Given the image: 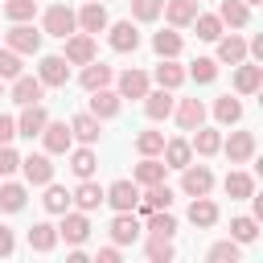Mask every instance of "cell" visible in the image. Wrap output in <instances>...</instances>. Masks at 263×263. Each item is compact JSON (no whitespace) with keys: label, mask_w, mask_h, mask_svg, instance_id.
<instances>
[{"label":"cell","mask_w":263,"mask_h":263,"mask_svg":"<svg viewBox=\"0 0 263 263\" xmlns=\"http://www.w3.org/2000/svg\"><path fill=\"white\" fill-rule=\"evenodd\" d=\"M74 29H78V21H74V8H70V4H49V8H45V16H41V33L66 41Z\"/></svg>","instance_id":"cell-1"},{"label":"cell","mask_w":263,"mask_h":263,"mask_svg":"<svg viewBox=\"0 0 263 263\" xmlns=\"http://www.w3.org/2000/svg\"><path fill=\"white\" fill-rule=\"evenodd\" d=\"M41 37H45V33H37V29L29 25V21H16V25H12L8 33H4V45H8L12 53L29 58V53H37V49H41Z\"/></svg>","instance_id":"cell-2"},{"label":"cell","mask_w":263,"mask_h":263,"mask_svg":"<svg viewBox=\"0 0 263 263\" xmlns=\"http://www.w3.org/2000/svg\"><path fill=\"white\" fill-rule=\"evenodd\" d=\"M214 189V173H210V164H185L181 168V193L185 197H205Z\"/></svg>","instance_id":"cell-3"},{"label":"cell","mask_w":263,"mask_h":263,"mask_svg":"<svg viewBox=\"0 0 263 263\" xmlns=\"http://www.w3.org/2000/svg\"><path fill=\"white\" fill-rule=\"evenodd\" d=\"M70 66H86V62H95L99 58V45H95V37L90 33H82V29H74L70 37H66V53H62Z\"/></svg>","instance_id":"cell-4"},{"label":"cell","mask_w":263,"mask_h":263,"mask_svg":"<svg viewBox=\"0 0 263 263\" xmlns=\"http://www.w3.org/2000/svg\"><path fill=\"white\" fill-rule=\"evenodd\" d=\"M103 201L119 214V210H136V201H140V185L136 181H127V177H119V181H111L107 189H103Z\"/></svg>","instance_id":"cell-5"},{"label":"cell","mask_w":263,"mask_h":263,"mask_svg":"<svg viewBox=\"0 0 263 263\" xmlns=\"http://www.w3.org/2000/svg\"><path fill=\"white\" fill-rule=\"evenodd\" d=\"M103 33H107V41H111L115 53H136V49H140V29H136V21H115V25H107Z\"/></svg>","instance_id":"cell-6"},{"label":"cell","mask_w":263,"mask_h":263,"mask_svg":"<svg viewBox=\"0 0 263 263\" xmlns=\"http://www.w3.org/2000/svg\"><path fill=\"white\" fill-rule=\"evenodd\" d=\"M255 148H259L255 132H230V140H222V148H218V152H226V160H230V164H247V160L255 156Z\"/></svg>","instance_id":"cell-7"},{"label":"cell","mask_w":263,"mask_h":263,"mask_svg":"<svg viewBox=\"0 0 263 263\" xmlns=\"http://www.w3.org/2000/svg\"><path fill=\"white\" fill-rule=\"evenodd\" d=\"M58 238H66L70 247H82L90 238V218L82 210H66L62 214V226H58Z\"/></svg>","instance_id":"cell-8"},{"label":"cell","mask_w":263,"mask_h":263,"mask_svg":"<svg viewBox=\"0 0 263 263\" xmlns=\"http://www.w3.org/2000/svg\"><path fill=\"white\" fill-rule=\"evenodd\" d=\"M74 21H78V29H82V33H90V37H99V33L111 25V16H107L103 0H86V4L74 12Z\"/></svg>","instance_id":"cell-9"},{"label":"cell","mask_w":263,"mask_h":263,"mask_svg":"<svg viewBox=\"0 0 263 263\" xmlns=\"http://www.w3.org/2000/svg\"><path fill=\"white\" fill-rule=\"evenodd\" d=\"M21 173H25L29 185H49V181H53V160H49V152H29V156H21Z\"/></svg>","instance_id":"cell-10"},{"label":"cell","mask_w":263,"mask_h":263,"mask_svg":"<svg viewBox=\"0 0 263 263\" xmlns=\"http://www.w3.org/2000/svg\"><path fill=\"white\" fill-rule=\"evenodd\" d=\"M45 123H49V111H45L41 103H29V107H21V115H16V136H25V140H37Z\"/></svg>","instance_id":"cell-11"},{"label":"cell","mask_w":263,"mask_h":263,"mask_svg":"<svg viewBox=\"0 0 263 263\" xmlns=\"http://www.w3.org/2000/svg\"><path fill=\"white\" fill-rule=\"evenodd\" d=\"M41 144H45V152H49V156H66V152H70V144H74V136H70V123H58V119H49V123L41 127Z\"/></svg>","instance_id":"cell-12"},{"label":"cell","mask_w":263,"mask_h":263,"mask_svg":"<svg viewBox=\"0 0 263 263\" xmlns=\"http://www.w3.org/2000/svg\"><path fill=\"white\" fill-rule=\"evenodd\" d=\"M37 78H41L45 86H66V82H70V62H66L62 53H45L41 66H37Z\"/></svg>","instance_id":"cell-13"},{"label":"cell","mask_w":263,"mask_h":263,"mask_svg":"<svg viewBox=\"0 0 263 263\" xmlns=\"http://www.w3.org/2000/svg\"><path fill=\"white\" fill-rule=\"evenodd\" d=\"M41 95H45V82H41L37 74H16V78H12V103H16V107L41 103Z\"/></svg>","instance_id":"cell-14"},{"label":"cell","mask_w":263,"mask_h":263,"mask_svg":"<svg viewBox=\"0 0 263 263\" xmlns=\"http://www.w3.org/2000/svg\"><path fill=\"white\" fill-rule=\"evenodd\" d=\"M259 86H263V66L242 58V62L234 66V95H255Z\"/></svg>","instance_id":"cell-15"},{"label":"cell","mask_w":263,"mask_h":263,"mask_svg":"<svg viewBox=\"0 0 263 263\" xmlns=\"http://www.w3.org/2000/svg\"><path fill=\"white\" fill-rule=\"evenodd\" d=\"M115 90H119V99H144V95L152 90V78H148L144 70H123V74L115 78Z\"/></svg>","instance_id":"cell-16"},{"label":"cell","mask_w":263,"mask_h":263,"mask_svg":"<svg viewBox=\"0 0 263 263\" xmlns=\"http://www.w3.org/2000/svg\"><path fill=\"white\" fill-rule=\"evenodd\" d=\"M140 103H144V115H148L152 123H160V119H168V115H173V103H177V99H173V90L156 86V90H148Z\"/></svg>","instance_id":"cell-17"},{"label":"cell","mask_w":263,"mask_h":263,"mask_svg":"<svg viewBox=\"0 0 263 263\" xmlns=\"http://www.w3.org/2000/svg\"><path fill=\"white\" fill-rule=\"evenodd\" d=\"M173 115H177L181 132H193V127L205 123V103L201 99H181V103H173Z\"/></svg>","instance_id":"cell-18"},{"label":"cell","mask_w":263,"mask_h":263,"mask_svg":"<svg viewBox=\"0 0 263 263\" xmlns=\"http://www.w3.org/2000/svg\"><path fill=\"white\" fill-rule=\"evenodd\" d=\"M140 234H144V226L136 222L132 210H119V214L111 218V238H115V247H127V242H136Z\"/></svg>","instance_id":"cell-19"},{"label":"cell","mask_w":263,"mask_h":263,"mask_svg":"<svg viewBox=\"0 0 263 263\" xmlns=\"http://www.w3.org/2000/svg\"><path fill=\"white\" fill-rule=\"evenodd\" d=\"M119 90H111V86H99V90H90V115L95 119H115L119 115Z\"/></svg>","instance_id":"cell-20"},{"label":"cell","mask_w":263,"mask_h":263,"mask_svg":"<svg viewBox=\"0 0 263 263\" xmlns=\"http://www.w3.org/2000/svg\"><path fill=\"white\" fill-rule=\"evenodd\" d=\"M164 21L173 25V29H189L193 25V16H197V0H164Z\"/></svg>","instance_id":"cell-21"},{"label":"cell","mask_w":263,"mask_h":263,"mask_svg":"<svg viewBox=\"0 0 263 263\" xmlns=\"http://www.w3.org/2000/svg\"><path fill=\"white\" fill-rule=\"evenodd\" d=\"M111 78H115V70L107 66V62H86L82 66V74H78V82H82V90H99V86H111Z\"/></svg>","instance_id":"cell-22"},{"label":"cell","mask_w":263,"mask_h":263,"mask_svg":"<svg viewBox=\"0 0 263 263\" xmlns=\"http://www.w3.org/2000/svg\"><path fill=\"white\" fill-rule=\"evenodd\" d=\"M222 189H226V197H230V201H247V197L255 193V177H251V173H242V168H230V173H226V181H222Z\"/></svg>","instance_id":"cell-23"},{"label":"cell","mask_w":263,"mask_h":263,"mask_svg":"<svg viewBox=\"0 0 263 263\" xmlns=\"http://www.w3.org/2000/svg\"><path fill=\"white\" fill-rule=\"evenodd\" d=\"M214 45H218V58H214V62H226V66H238V62L247 58V41H242L238 33H230V37L222 33V37H218Z\"/></svg>","instance_id":"cell-24"},{"label":"cell","mask_w":263,"mask_h":263,"mask_svg":"<svg viewBox=\"0 0 263 263\" xmlns=\"http://www.w3.org/2000/svg\"><path fill=\"white\" fill-rule=\"evenodd\" d=\"M99 132H103V119H95L90 111H82V115H74V119H70V136H74L78 144H95V140H99Z\"/></svg>","instance_id":"cell-25"},{"label":"cell","mask_w":263,"mask_h":263,"mask_svg":"<svg viewBox=\"0 0 263 263\" xmlns=\"http://www.w3.org/2000/svg\"><path fill=\"white\" fill-rule=\"evenodd\" d=\"M189 148L197 152V156H214L218 148H222V132L218 127H193V136H189Z\"/></svg>","instance_id":"cell-26"},{"label":"cell","mask_w":263,"mask_h":263,"mask_svg":"<svg viewBox=\"0 0 263 263\" xmlns=\"http://www.w3.org/2000/svg\"><path fill=\"white\" fill-rule=\"evenodd\" d=\"M160 156H164V168H185V164L193 160V148H189L185 136H177V140H164Z\"/></svg>","instance_id":"cell-27"},{"label":"cell","mask_w":263,"mask_h":263,"mask_svg":"<svg viewBox=\"0 0 263 263\" xmlns=\"http://www.w3.org/2000/svg\"><path fill=\"white\" fill-rule=\"evenodd\" d=\"M189 222H193L197 230H210V226H218V205L210 201V193L189 201Z\"/></svg>","instance_id":"cell-28"},{"label":"cell","mask_w":263,"mask_h":263,"mask_svg":"<svg viewBox=\"0 0 263 263\" xmlns=\"http://www.w3.org/2000/svg\"><path fill=\"white\" fill-rule=\"evenodd\" d=\"M152 49H156V58H181V49H185V41H181V33L168 25V29H160V33H152Z\"/></svg>","instance_id":"cell-29"},{"label":"cell","mask_w":263,"mask_h":263,"mask_svg":"<svg viewBox=\"0 0 263 263\" xmlns=\"http://www.w3.org/2000/svg\"><path fill=\"white\" fill-rule=\"evenodd\" d=\"M95 168H99V156H95V148H90V144H82V148H74V152H70V173H74L78 181L95 177Z\"/></svg>","instance_id":"cell-30"},{"label":"cell","mask_w":263,"mask_h":263,"mask_svg":"<svg viewBox=\"0 0 263 263\" xmlns=\"http://www.w3.org/2000/svg\"><path fill=\"white\" fill-rule=\"evenodd\" d=\"M70 201H74L82 214H90V210H99V205H103V185H95V181L86 177V181H82V185L70 193Z\"/></svg>","instance_id":"cell-31"},{"label":"cell","mask_w":263,"mask_h":263,"mask_svg":"<svg viewBox=\"0 0 263 263\" xmlns=\"http://www.w3.org/2000/svg\"><path fill=\"white\" fill-rule=\"evenodd\" d=\"M53 247H58V226H49V222H33V226H29V251L49 255Z\"/></svg>","instance_id":"cell-32"},{"label":"cell","mask_w":263,"mask_h":263,"mask_svg":"<svg viewBox=\"0 0 263 263\" xmlns=\"http://www.w3.org/2000/svg\"><path fill=\"white\" fill-rule=\"evenodd\" d=\"M218 21L230 25V29H247V25H251V4H242V0H222Z\"/></svg>","instance_id":"cell-33"},{"label":"cell","mask_w":263,"mask_h":263,"mask_svg":"<svg viewBox=\"0 0 263 263\" xmlns=\"http://www.w3.org/2000/svg\"><path fill=\"white\" fill-rule=\"evenodd\" d=\"M156 86H164V90H177L181 82H185V66H177V58H160V66H156Z\"/></svg>","instance_id":"cell-34"},{"label":"cell","mask_w":263,"mask_h":263,"mask_svg":"<svg viewBox=\"0 0 263 263\" xmlns=\"http://www.w3.org/2000/svg\"><path fill=\"white\" fill-rule=\"evenodd\" d=\"M214 119H218V127H234V123L242 119V103H238L234 95L214 99Z\"/></svg>","instance_id":"cell-35"},{"label":"cell","mask_w":263,"mask_h":263,"mask_svg":"<svg viewBox=\"0 0 263 263\" xmlns=\"http://www.w3.org/2000/svg\"><path fill=\"white\" fill-rule=\"evenodd\" d=\"M132 181H136V185H156V181H164V160H156V156H140Z\"/></svg>","instance_id":"cell-36"},{"label":"cell","mask_w":263,"mask_h":263,"mask_svg":"<svg viewBox=\"0 0 263 263\" xmlns=\"http://www.w3.org/2000/svg\"><path fill=\"white\" fill-rule=\"evenodd\" d=\"M25 197H29V189H25L21 181H4V185H0V210H4V214L25 210Z\"/></svg>","instance_id":"cell-37"},{"label":"cell","mask_w":263,"mask_h":263,"mask_svg":"<svg viewBox=\"0 0 263 263\" xmlns=\"http://www.w3.org/2000/svg\"><path fill=\"white\" fill-rule=\"evenodd\" d=\"M193 29H197V41H218L226 25L218 21V12H201V8H197V16H193Z\"/></svg>","instance_id":"cell-38"},{"label":"cell","mask_w":263,"mask_h":263,"mask_svg":"<svg viewBox=\"0 0 263 263\" xmlns=\"http://www.w3.org/2000/svg\"><path fill=\"white\" fill-rule=\"evenodd\" d=\"M148 234H156V238H173L177 234V218L168 214V210H148V226H144Z\"/></svg>","instance_id":"cell-39"},{"label":"cell","mask_w":263,"mask_h":263,"mask_svg":"<svg viewBox=\"0 0 263 263\" xmlns=\"http://www.w3.org/2000/svg\"><path fill=\"white\" fill-rule=\"evenodd\" d=\"M185 78H193L197 86H210V82L218 78V62H214V58H193L189 70H185Z\"/></svg>","instance_id":"cell-40"},{"label":"cell","mask_w":263,"mask_h":263,"mask_svg":"<svg viewBox=\"0 0 263 263\" xmlns=\"http://www.w3.org/2000/svg\"><path fill=\"white\" fill-rule=\"evenodd\" d=\"M41 205H45L49 214H66L74 201H70V189H66V185H53V181H49V185H45V197H41Z\"/></svg>","instance_id":"cell-41"},{"label":"cell","mask_w":263,"mask_h":263,"mask_svg":"<svg viewBox=\"0 0 263 263\" xmlns=\"http://www.w3.org/2000/svg\"><path fill=\"white\" fill-rule=\"evenodd\" d=\"M230 238L234 242H255L259 238V218H247V214L230 218Z\"/></svg>","instance_id":"cell-42"},{"label":"cell","mask_w":263,"mask_h":263,"mask_svg":"<svg viewBox=\"0 0 263 263\" xmlns=\"http://www.w3.org/2000/svg\"><path fill=\"white\" fill-rule=\"evenodd\" d=\"M238 255H242V242H234V238H222V242H214L205 251L210 263H238Z\"/></svg>","instance_id":"cell-43"},{"label":"cell","mask_w":263,"mask_h":263,"mask_svg":"<svg viewBox=\"0 0 263 263\" xmlns=\"http://www.w3.org/2000/svg\"><path fill=\"white\" fill-rule=\"evenodd\" d=\"M144 255H148L152 263H168L177 251H173V238H156V234H148V242H144Z\"/></svg>","instance_id":"cell-44"},{"label":"cell","mask_w":263,"mask_h":263,"mask_svg":"<svg viewBox=\"0 0 263 263\" xmlns=\"http://www.w3.org/2000/svg\"><path fill=\"white\" fill-rule=\"evenodd\" d=\"M160 148H164V132H152L148 127V132L136 136V152L140 156H160Z\"/></svg>","instance_id":"cell-45"},{"label":"cell","mask_w":263,"mask_h":263,"mask_svg":"<svg viewBox=\"0 0 263 263\" xmlns=\"http://www.w3.org/2000/svg\"><path fill=\"white\" fill-rule=\"evenodd\" d=\"M4 16L16 25V21H33L37 16V0H4Z\"/></svg>","instance_id":"cell-46"},{"label":"cell","mask_w":263,"mask_h":263,"mask_svg":"<svg viewBox=\"0 0 263 263\" xmlns=\"http://www.w3.org/2000/svg\"><path fill=\"white\" fill-rule=\"evenodd\" d=\"M160 8H164V0H132V21L148 25V21L160 16Z\"/></svg>","instance_id":"cell-47"},{"label":"cell","mask_w":263,"mask_h":263,"mask_svg":"<svg viewBox=\"0 0 263 263\" xmlns=\"http://www.w3.org/2000/svg\"><path fill=\"white\" fill-rule=\"evenodd\" d=\"M16 74H25V70H21V53H12V49L4 45V49H0V82H12Z\"/></svg>","instance_id":"cell-48"},{"label":"cell","mask_w":263,"mask_h":263,"mask_svg":"<svg viewBox=\"0 0 263 263\" xmlns=\"http://www.w3.org/2000/svg\"><path fill=\"white\" fill-rule=\"evenodd\" d=\"M21 168V156H16V148L12 144H0V177H12Z\"/></svg>","instance_id":"cell-49"},{"label":"cell","mask_w":263,"mask_h":263,"mask_svg":"<svg viewBox=\"0 0 263 263\" xmlns=\"http://www.w3.org/2000/svg\"><path fill=\"white\" fill-rule=\"evenodd\" d=\"M12 251H16V234H12V230L0 222V259H8Z\"/></svg>","instance_id":"cell-50"},{"label":"cell","mask_w":263,"mask_h":263,"mask_svg":"<svg viewBox=\"0 0 263 263\" xmlns=\"http://www.w3.org/2000/svg\"><path fill=\"white\" fill-rule=\"evenodd\" d=\"M12 136H16V119L0 111V144H12Z\"/></svg>","instance_id":"cell-51"},{"label":"cell","mask_w":263,"mask_h":263,"mask_svg":"<svg viewBox=\"0 0 263 263\" xmlns=\"http://www.w3.org/2000/svg\"><path fill=\"white\" fill-rule=\"evenodd\" d=\"M99 263H119V247H103L99 251Z\"/></svg>","instance_id":"cell-52"},{"label":"cell","mask_w":263,"mask_h":263,"mask_svg":"<svg viewBox=\"0 0 263 263\" xmlns=\"http://www.w3.org/2000/svg\"><path fill=\"white\" fill-rule=\"evenodd\" d=\"M242 4H263V0H242Z\"/></svg>","instance_id":"cell-53"},{"label":"cell","mask_w":263,"mask_h":263,"mask_svg":"<svg viewBox=\"0 0 263 263\" xmlns=\"http://www.w3.org/2000/svg\"><path fill=\"white\" fill-rule=\"evenodd\" d=\"M0 99H4V82H0Z\"/></svg>","instance_id":"cell-54"}]
</instances>
